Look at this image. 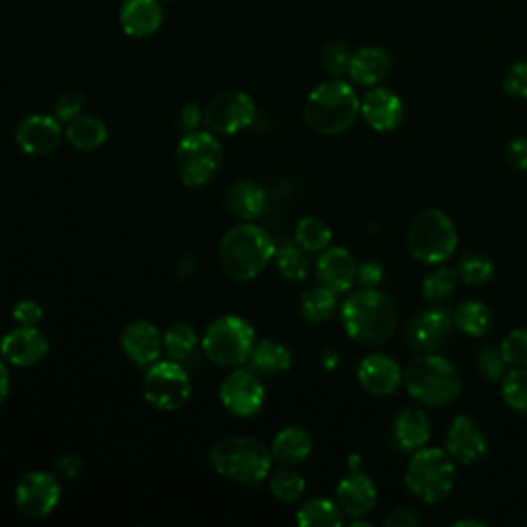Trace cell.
<instances>
[{"label":"cell","mask_w":527,"mask_h":527,"mask_svg":"<svg viewBox=\"0 0 527 527\" xmlns=\"http://www.w3.org/2000/svg\"><path fill=\"white\" fill-rule=\"evenodd\" d=\"M50 342L35 326H19L0 340V355L15 367H33L46 359Z\"/></svg>","instance_id":"16"},{"label":"cell","mask_w":527,"mask_h":527,"mask_svg":"<svg viewBox=\"0 0 527 527\" xmlns=\"http://www.w3.org/2000/svg\"><path fill=\"white\" fill-rule=\"evenodd\" d=\"M336 501L344 515L353 519H363L377 505L375 482L367 474L353 470L338 482Z\"/></svg>","instance_id":"20"},{"label":"cell","mask_w":527,"mask_h":527,"mask_svg":"<svg viewBox=\"0 0 527 527\" xmlns=\"http://www.w3.org/2000/svg\"><path fill=\"white\" fill-rule=\"evenodd\" d=\"M83 108H85V97H83V93H79V91H66L54 103V116L60 122L68 124L70 120H75V118H79L83 114Z\"/></svg>","instance_id":"43"},{"label":"cell","mask_w":527,"mask_h":527,"mask_svg":"<svg viewBox=\"0 0 527 527\" xmlns=\"http://www.w3.org/2000/svg\"><path fill=\"white\" fill-rule=\"evenodd\" d=\"M256 120V103L243 91H225L206 103L204 122L210 132L231 136Z\"/></svg>","instance_id":"12"},{"label":"cell","mask_w":527,"mask_h":527,"mask_svg":"<svg viewBox=\"0 0 527 527\" xmlns=\"http://www.w3.org/2000/svg\"><path fill=\"white\" fill-rule=\"evenodd\" d=\"M254 346L256 330L239 315H223L213 320L202 336V350L208 361L223 369H237L248 363Z\"/></svg>","instance_id":"6"},{"label":"cell","mask_w":527,"mask_h":527,"mask_svg":"<svg viewBox=\"0 0 527 527\" xmlns=\"http://www.w3.org/2000/svg\"><path fill=\"white\" fill-rule=\"evenodd\" d=\"M295 243L307 254L324 252L332 243V229L318 217H305L295 229Z\"/></svg>","instance_id":"34"},{"label":"cell","mask_w":527,"mask_h":527,"mask_svg":"<svg viewBox=\"0 0 527 527\" xmlns=\"http://www.w3.org/2000/svg\"><path fill=\"white\" fill-rule=\"evenodd\" d=\"M458 272L466 285H486L495 274V262L482 252H466L460 260Z\"/></svg>","instance_id":"38"},{"label":"cell","mask_w":527,"mask_h":527,"mask_svg":"<svg viewBox=\"0 0 527 527\" xmlns=\"http://www.w3.org/2000/svg\"><path fill=\"white\" fill-rule=\"evenodd\" d=\"M250 361L256 373L278 375V373H285L291 369L293 353L287 344L272 340V338H264L256 342Z\"/></svg>","instance_id":"29"},{"label":"cell","mask_w":527,"mask_h":527,"mask_svg":"<svg viewBox=\"0 0 527 527\" xmlns=\"http://www.w3.org/2000/svg\"><path fill=\"white\" fill-rule=\"evenodd\" d=\"M357 262L346 248H326L318 260L320 283L336 295L353 289L357 280Z\"/></svg>","instance_id":"22"},{"label":"cell","mask_w":527,"mask_h":527,"mask_svg":"<svg viewBox=\"0 0 527 527\" xmlns=\"http://www.w3.org/2000/svg\"><path fill=\"white\" fill-rule=\"evenodd\" d=\"M62 486L58 474L46 470H33L25 474L15 488V505L27 519H46L58 507Z\"/></svg>","instance_id":"11"},{"label":"cell","mask_w":527,"mask_h":527,"mask_svg":"<svg viewBox=\"0 0 527 527\" xmlns=\"http://www.w3.org/2000/svg\"><path fill=\"white\" fill-rule=\"evenodd\" d=\"M223 165V149L215 132H188L175 151V169L184 186L202 188L213 182Z\"/></svg>","instance_id":"9"},{"label":"cell","mask_w":527,"mask_h":527,"mask_svg":"<svg viewBox=\"0 0 527 527\" xmlns=\"http://www.w3.org/2000/svg\"><path fill=\"white\" fill-rule=\"evenodd\" d=\"M11 392V373L7 367V361L0 357V406H3Z\"/></svg>","instance_id":"51"},{"label":"cell","mask_w":527,"mask_h":527,"mask_svg":"<svg viewBox=\"0 0 527 527\" xmlns=\"http://www.w3.org/2000/svg\"><path fill=\"white\" fill-rule=\"evenodd\" d=\"M383 523H385V527H418L420 517L412 509L402 507V509L392 511Z\"/></svg>","instance_id":"50"},{"label":"cell","mask_w":527,"mask_h":527,"mask_svg":"<svg viewBox=\"0 0 527 527\" xmlns=\"http://www.w3.org/2000/svg\"><path fill=\"white\" fill-rule=\"evenodd\" d=\"M274 262H276V270L280 272L285 280H293V283H299V280H305L309 274V258L307 252L295 243H285L283 248L276 250L274 254Z\"/></svg>","instance_id":"35"},{"label":"cell","mask_w":527,"mask_h":527,"mask_svg":"<svg viewBox=\"0 0 527 527\" xmlns=\"http://www.w3.org/2000/svg\"><path fill=\"white\" fill-rule=\"evenodd\" d=\"M453 326L462 334L482 338L493 326V311L482 301H466L453 311Z\"/></svg>","instance_id":"30"},{"label":"cell","mask_w":527,"mask_h":527,"mask_svg":"<svg viewBox=\"0 0 527 527\" xmlns=\"http://www.w3.org/2000/svg\"><path fill=\"white\" fill-rule=\"evenodd\" d=\"M357 280L365 289H375L383 283V268L377 262H365L357 270Z\"/></svg>","instance_id":"48"},{"label":"cell","mask_w":527,"mask_h":527,"mask_svg":"<svg viewBox=\"0 0 527 527\" xmlns=\"http://www.w3.org/2000/svg\"><path fill=\"white\" fill-rule=\"evenodd\" d=\"M501 350L507 365L515 369L527 367V328H517L507 334L501 344Z\"/></svg>","instance_id":"42"},{"label":"cell","mask_w":527,"mask_h":527,"mask_svg":"<svg viewBox=\"0 0 527 527\" xmlns=\"http://www.w3.org/2000/svg\"><path fill=\"white\" fill-rule=\"evenodd\" d=\"M453 311L447 307H431L420 311L406 326V340L414 353H435L453 332Z\"/></svg>","instance_id":"14"},{"label":"cell","mask_w":527,"mask_h":527,"mask_svg":"<svg viewBox=\"0 0 527 527\" xmlns=\"http://www.w3.org/2000/svg\"><path fill=\"white\" fill-rule=\"evenodd\" d=\"M13 318L19 326H38L44 318V307L33 299H21L13 307Z\"/></svg>","instance_id":"45"},{"label":"cell","mask_w":527,"mask_h":527,"mask_svg":"<svg viewBox=\"0 0 527 527\" xmlns=\"http://www.w3.org/2000/svg\"><path fill=\"white\" fill-rule=\"evenodd\" d=\"M394 433L404 451H416L431 439V418L423 408H404L396 416Z\"/></svg>","instance_id":"26"},{"label":"cell","mask_w":527,"mask_h":527,"mask_svg":"<svg viewBox=\"0 0 527 527\" xmlns=\"http://www.w3.org/2000/svg\"><path fill=\"white\" fill-rule=\"evenodd\" d=\"M198 346V334L192 324L188 322H175L167 328L163 336V350L173 361H186L194 355V350Z\"/></svg>","instance_id":"32"},{"label":"cell","mask_w":527,"mask_h":527,"mask_svg":"<svg viewBox=\"0 0 527 527\" xmlns=\"http://www.w3.org/2000/svg\"><path fill=\"white\" fill-rule=\"evenodd\" d=\"M476 365L480 375L488 383H497L507 375V361L503 357V350L497 346H484L476 357Z\"/></svg>","instance_id":"40"},{"label":"cell","mask_w":527,"mask_h":527,"mask_svg":"<svg viewBox=\"0 0 527 527\" xmlns=\"http://www.w3.org/2000/svg\"><path fill=\"white\" fill-rule=\"evenodd\" d=\"M165 3H175V0H165Z\"/></svg>","instance_id":"53"},{"label":"cell","mask_w":527,"mask_h":527,"mask_svg":"<svg viewBox=\"0 0 527 527\" xmlns=\"http://www.w3.org/2000/svg\"><path fill=\"white\" fill-rule=\"evenodd\" d=\"M408 250L423 264H443L458 250V231L451 217L439 208L418 213L408 229Z\"/></svg>","instance_id":"7"},{"label":"cell","mask_w":527,"mask_h":527,"mask_svg":"<svg viewBox=\"0 0 527 527\" xmlns=\"http://www.w3.org/2000/svg\"><path fill=\"white\" fill-rule=\"evenodd\" d=\"M359 383L363 385V390L369 392L371 396H390L394 394L400 383L404 381L402 369L398 363L388 357V355H369L361 361L359 365Z\"/></svg>","instance_id":"21"},{"label":"cell","mask_w":527,"mask_h":527,"mask_svg":"<svg viewBox=\"0 0 527 527\" xmlns=\"http://www.w3.org/2000/svg\"><path fill=\"white\" fill-rule=\"evenodd\" d=\"M221 404L239 418H250L260 412L266 400V388L260 377L248 369H235L219 390Z\"/></svg>","instance_id":"13"},{"label":"cell","mask_w":527,"mask_h":527,"mask_svg":"<svg viewBox=\"0 0 527 527\" xmlns=\"http://www.w3.org/2000/svg\"><path fill=\"white\" fill-rule=\"evenodd\" d=\"M297 523L301 527H340L344 511L330 499H309L297 511Z\"/></svg>","instance_id":"31"},{"label":"cell","mask_w":527,"mask_h":527,"mask_svg":"<svg viewBox=\"0 0 527 527\" xmlns=\"http://www.w3.org/2000/svg\"><path fill=\"white\" fill-rule=\"evenodd\" d=\"M64 136L77 151L89 153L99 149L105 140H108V126H105V122L97 116L81 114L79 118L70 120L66 124Z\"/></svg>","instance_id":"28"},{"label":"cell","mask_w":527,"mask_h":527,"mask_svg":"<svg viewBox=\"0 0 527 527\" xmlns=\"http://www.w3.org/2000/svg\"><path fill=\"white\" fill-rule=\"evenodd\" d=\"M62 122L50 114H31L15 128V140L27 155H50L62 143Z\"/></svg>","instance_id":"15"},{"label":"cell","mask_w":527,"mask_h":527,"mask_svg":"<svg viewBox=\"0 0 527 527\" xmlns=\"http://www.w3.org/2000/svg\"><path fill=\"white\" fill-rule=\"evenodd\" d=\"M486 449H488V441L470 416L460 414L451 420L445 437V451L455 462L470 466L484 458Z\"/></svg>","instance_id":"17"},{"label":"cell","mask_w":527,"mask_h":527,"mask_svg":"<svg viewBox=\"0 0 527 527\" xmlns=\"http://www.w3.org/2000/svg\"><path fill=\"white\" fill-rule=\"evenodd\" d=\"M305 478L293 470V466H285L270 476V493L283 503H297L305 495Z\"/></svg>","instance_id":"36"},{"label":"cell","mask_w":527,"mask_h":527,"mask_svg":"<svg viewBox=\"0 0 527 527\" xmlns=\"http://www.w3.org/2000/svg\"><path fill=\"white\" fill-rule=\"evenodd\" d=\"M274 254V239L266 229L252 221H243L229 229L219 248L223 272L239 283H248V280L260 276L272 262Z\"/></svg>","instance_id":"2"},{"label":"cell","mask_w":527,"mask_h":527,"mask_svg":"<svg viewBox=\"0 0 527 527\" xmlns=\"http://www.w3.org/2000/svg\"><path fill=\"white\" fill-rule=\"evenodd\" d=\"M505 159L507 163L517 171H527V138L519 136L513 138L511 143L505 147Z\"/></svg>","instance_id":"46"},{"label":"cell","mask_w":527,"mask_h":527,"mask_svg":"<svg viewBox=\"0 0 527 527\" xmlns=\"http://www.w3.org/2000/svg\"><path fill=\"white\" fill-rule=\"evenodd\" d=\"M225 206L229 213L241 221L258 219L266 208V192L250 180H237L225 192Z\"/></svg>","instance_id":"25"},{"label":"cell","mask_w":527,"mask_h":527,"mask_svg":"<svg viewBox=\"0 0 527 527\" xmlns=\"http://www.w3.org/2000/svg\"><path fill=\"white\" fill-rule=\"evenodd\" d=\"M361 116L375 132L396 130L404 120V101L392 89L375 87L361 101Z\"/></svg>","instance_id":"18"},{"label":"cell","mask_w":527,"mask_h":527,"mask_svg":"<svg viewBox=\"0 0 527 527\" xmlns=\"http://www.w3.org/2000/svg\"><path fill=\"white\" fill-rule=\"evenodd\" d=\"M486 527V523L478 521V519H460V521H455L453 527Z\"/></svg>","instance_id":"52"},{"label":"cell","mask_w":527,"mask_h":527,"mask_svg":"<svg viewBox=\"0 0 527 527\" xmlns=\"http://www.w3.org/2000/svg\"><path fill=\"white\" fill-rule=\"evenodd\" d=\"M126 357L138 367H151L157 363L163 350V336L159 328L147 320H136L128 324L120 338Z\"/></svg>","instance_id":"19"},{"label":"cell","mask_w":527,"mask_h":527,"mask_svg":"<svg viewBox=\"0 0 527 527\" xmlns=\"http://www.w3.org/2000/svg\"><path fill=\"white\" fill-rule=\"evenodd\" d=\"M340 318L350 340L375 348L394 336L398 326V307L388 295L375 289H363L344 301Z\"/></svg>","instance_id":"1"},{"label":"cell","mask_w":527,"mask_h":527,"mask_svg":"<svg viewBox=\"0 0 527 527\" xmlns=\"http://www.w3.org/2000/svg\"><path fill=\"white\" fill-rule=\"evenodd\" d=\"M350 58H353V54H350V50H348V46L344 42H340V40L330 42L324 48V54H322V62H324L326 73L332 79L346 77L348 75V66H350Z\"/></svg>","instance_id":"41"},{"label":"cell","mask_w":527,"mask_h":527,"mask_svg":"<svg viewBox=\"0 0 527 527\" xmlns=\"http://www.w3.org/2000/svg\"><path fill=\"white\" fill-rule=\"evenodd\" d=\"M408 394L427 406H449L462 394V375L449 359L423 353L404 371Z\"/></svg>","instance_id":"5"},{"label":"cell","mask_w":527,"mask_h":527,"mask_svg":"<svg viewBox=\"0 0 527 527\" xmlns=\"http://www.w3.org/2000/svg\"><path fill=\"white\" fill-rule=\"evenodd\" d=\"M313 451L311 435L301 427H285L272 441V458L283 466L303 464Z\"/></svg>","instance_id":"27"},{"label":"cell","mask_w":527,"mask_h":527,"mask_svg":"<svg viewBox=\"0 0 527 527\" xmlns=\"http://www.w3.org/2000/svg\"><path fill=\"white\" fill-rule=\"evenodd\" d=\"M404 482L416 499L429 505L439 503L455 486L453 458L443 449L420 447L406 468Z\"/></svg>","instance_id":"8"},{"label":"cell","mask_w":527,"mask_h":527,"mask_svg":"<svg viewBox=\"0 0 527 527\" xmlns=\"http://www.w3.org/2000/svg\"><path fill=\"white\" fill-rule=\"evenodd\" d=\"M503 89L513 95V97H521L527 99V60L515 62L505 75L503 81Z\"/></svg>","instance_id":"44"},{"label":"cell","mask_w":527,"mask_h":527,"mask_svg":"<svg viewBox=\"0 0 527 527\" xmlns=\"http://www.w3.org/2000/svg\"><path fill=\"white\" fill-rule=\"evenodd\" d=\"M336 293L328 287H313L307 289L301 297V315L311 324L328 322L336 313Z\"/></svg>","instance_id":"33"},{"label":"cell","mask_w":527,"mask_h":527,"mask_svg":"<svg viewBox=\"0 0 527 527\" xmlns=\"http://www.w3.org/2000/svg\"><path fill=\"white\" fill-rule=\"evenodd\" d=\"M460 283V272L449 266H439L433 272H429L423 280V297L431 303L445 301L458 289Z\"/></svg>","instance_id":"37"},{"label":"cell","mask_w":527,"mask_h":527,"mask_svg":"<svg viewBox=\"0 0 527 527\" xmlns=\"http://www.w3.org/2000/svg\"><path fill=\"white\" fill-rule=\"evenodd\" d=\"M390 70L392 56L388 52L377 46H365L350 58L348 79L361 87H375L390 75Z\"/></svg>","instance_id":"24"},{"label":"cell","mask_w":527,"mask_h":527,"mask_svg":"<svg viewBox=\"0 0 527 527\" xmlns=\"http://www.w3.org/2000/svg\"><path fill=\"white\" fill-rule=\"evenodd\" d=\"M503 400L521 416H527V367L513 369L503 377Z\"/></svg>","instance_id":"39"},{"label":"cell","mask_w":527,"mask_h":527,"mask_svg":"<svg viewBox=\"0 0 527 527\" xmlns=\"http://www.w3.org/2000/svg\"><path fill=\"white\" fill-rule=\"evenodd\" d=\"M361 116V99L353 85L332 79L315 87L303 105L307 126L322 136H338L346 132Z\"/></svg>","instance_id":"3"},{"label":"cell","mask_w":527,"mask_h":527,"mask_svg":"<svg viewBox=\"0 0 527 527\" xmlns=\"http://www.w3.org/2000/svg\"><path fill=\"white\" fill-rule=\"evenodd\" d=\"M143 394L153 408L173 412L190 400L192 381L178 361H159L153 363L145 375Z\"/></svg>","instance_id":"10"},{"label":"cell","mask_w":527,"mask_h":527,"mask_svg":"<svg viewBox=\"0 0 527 527\" xmlns=\"http://www.w3.org/2000/svg\"><path fill=\"white\" fill-rule=\"evenodd\" d=\"M120 25L130 38H151L163 25L161 3L159 0H124L120 9Z\"/></svg>","instance_id":"23"},{"label":"cell","mask_w":527,"mask_h":527,"mask_svg":"<svg viewBox=\"0 0 527 527\" xmlns=\"http://www.w3.org/2000/svg\"><path fill=\"white\" fill-rule=\"evenodd\" d=\"M210 466L235 484H260L270 474L272 449L254 437H225L210 449Z\"/></svg>","instance_id":"4"},{"label":"cell","mask_w":527,"mask_h":527,"mask_svg":"<svg viewBox=\"0 0 527 527\" xmlns=\"http://www.w3.org/2000/svg\"><path fill=\"white\" fill-rule=\"evenodd\" d=\"M54 468H56L58 476H62L66 480H75L83 472V460L75 453H68V455H62V458L56 460Z\"/></svg>","instance_id":"47"},{"label":"cell","mask_w":527,"mask_h":527,"mask_svg":"<svg viewBox=\"0 0 527 527\" xmlns=\"http://www.w3.org/2000/svg\"><path fill=\"white\" fill-rule=\"evenodd\" d=\"M204 120V112L200 110L198 103H188L184 105V110L180 114V126L182 130L188 134V132H194L198 130V124Z\"/></svg>","instance_id":"49"}]
</instances>
